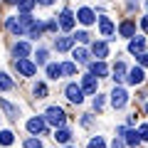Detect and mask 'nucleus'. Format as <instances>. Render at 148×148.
<instances>
[{
  "instance_id": "1",
  "label": "nucleus",
  "mask_w": 148,
  "mask_h": 148,
  "mask_svg": "<svg viewBox=\"0 0 148 148\" xmlns=\"http://www.w3.org/2000/svg\"><path fill=\"white\" fill-rule=\"evenodd\" d=\"M35 25V17L30 15V12H22L20 17H8L5 20V27H8V32L10 35H15V37H22V35H27V30Z\"/></svg>"
},
{
  "instance_id": "2",
  "label": "nucleus",
  "mask_w": 148,
  "mask_h": 148,
  "mask_svg": "<svg viewBox=\"0 0 148 148\" xmlns=\"http://www.w3.org/2000/svg\"><path fill=\"white\" fill-rule=\"evenodd\" d=\"M45 121H47V126H64L67 123V114H64L62 106H47V111H45Z\"/></svg>"
},
{
  "instance_id": "3",
  "label": "nucleus",
  "mask_w": 148,
  "mask_h": 148,
  "mask_svg": "<svg viewBox=\"0 0 148 148\" xmlns=\"http://www.w3.org/2000/svg\"><path fill=\"white\" fill-rule=\"evenodd\" d=\"M27 133L30 136H45L47 133V121H45V116H32L27 119Z\"/></svg>"
},
{
  "instance_id": "4",
  "label": "nucleus",
  "mask_w": 148,
  "mask_h": 148,
  "mask_svg": "<svg viewBox=\"0 0 148 148\" xmlns=\"http://www.w3.org/2000/svg\"><path fill=\"white\" fill-rule=\"evenodd\" d=\"M15 69L22 74V77H35V74H37V64L32 62V59H27V57L15 59Z\"/></svg>"
},
{
  "instance_id": "5",
  "label": "nucleus",
  "mask_w": 148,
  "mask_h": 148,
  "mask_svg": "<svg viewBox=\"0 0 148 148\" xmlns=\"http://www.w3.org/2000/svg\"><path fill=\"white\" fill-rule=\"evenodd\" d=\"M111 106L114 109H123V106L128 104V94H126V89L123 86H114V91H111Z\"/></svg>"
},
{
  "instance_id": "6",
  "label": "nucleus",
  "mask_w": 148,
  "mask_h": 148,
  "mask_svg": "<svg viewBox=\"0 0 148 148\" xmlns=\"http://www.w3.org/2000/svg\"><path fill=\"white\" fill-rule=\"evenodd\" d=\"M64 94H67V99L72 101V104H82V101H84V89H82L79 84H67L64 86Z\"/></svg>"
},
{
  "instance_id": "7",
  "label": "nucleus",
  "mask_w": 148,
  "mask_h": 148,
  "mask_svg": "<svg viewBox=\"0 0 148 148\" xmlns=\"http://www.w3.org/2000/svg\"><path fill=\"white\" fill-rule=\"evenodd\" d=\"M143 79H146V72H143V67H131V69H126V82H128L131 86L143 84Z\"/></svg>"
},
{
  "instance_id": "8",
  "label": "nucleus",
  "mask_w": 148,
  "mask_h": 148,
  "mask_svg": "<svg viewBox=\"0 0 148 148\" xmlns=\"http://www.w3.org/2000/svg\"><path fill=\"white\" fill-rule=\"evenodd\" d=\"M74 22H77V17H74V12L69 10V8H64V10L59 12V20H57V25L62 27V30H67V32H69V30L74 27Z\"/></svg>"
},
{
  "instance_id": "9",
  "label": "nucleus",
  "mask_w": 148,
  "mask_h": 148,
  "mask_svg": "<svg viewBox=\"0 0 148 148\" xmlns=\"http://www.w3.org/2000/svg\"><path fill=\"white\" fill-rule=\"evenodd\" d=\"M82 89H84V94H96V89H99V79H96L94 74H84V77H82Z\"/></svg>"
},
{
  "instance_id": "10",
  "label": "nucleus",
  "mask_w": 148,
  "mask_h": 148,
  "mask_svg": "<svg viewBox=\"0 0 148 148\" xmlns=\"http://www.w3.org/2000/svg\"><path fill=\"white\" fill-rule=\"evenodd\" d=\"M74 17H77V20H79L82 25H86V27H89V25H94V22H96V15H94V10H91V8H79Z\"/></svg>"
},
{
  "instance_id": "11",
  "label": "nucleus",
  "mask_w": 148,
  "mask_h": 148,
  "mask_svg": "<svg viewBox=\"0 0 148 148\" xmlns=\"http://www.w3.org/2000/svg\"><path fill=\"white\" fill-rule=\"evenodd\" d=\"M72 47H74V37L72 35H64V37H57L54 40V49L57 52H69Z\"/></svg>"
},
{
  "instance_id": "12",
  "label": "nucleus",
  "mask_w": 148,
  "mask_h": 148,
  "mask_svg": "<svg viewBox=\"0 0 148 148\" xmlns=\"http://www.w3.org/2000/svg\"><path fill=\"white\" fill-rule=\"evenodd\" d=\"M143 49H146V37H136L133 35L131 40H128V52L131 54H141Z\"/></svg>"
},
{
  "instance_id": "13",
  "label": "nucleus",
  "mask_w": 148,
  "mask_h": 148,
  "mask_svg": "<svg viewBox=\"0 0 148 148\" xmlns=\"http://www.w3.org/2000/svg\"><path fill=\"white\" fill-rule=\"evenodd\" d=\"M89 69H91V74H94L96 79H101V77L109 74V67H106L104 59H99V62H89Z\"/></svg>"
},
{
  "instance_id": "14",
  "label": "nucleus",
  "mask_w": 148,
  "mask_h": 148,
  "mask_svg": "<svg viewBox=\"0 0 148 148\" xmlns=\"http://www.w3.org/2000/svg\"><path fill=\"white\" fill-rule=\"evenodd\" d=\"M99 30H101V35L104 37H109V40H114V30H116V25H114V22L109 20V17H99Z\"/></svg>"
},
{
  "instance_id": "15",
  "label": "nucleus",
  "mask_w": 148,
  "mask_h": 148,
  "mask_svg": "<svg viewBox=\"0 0 148 148\" xmlns=\"http://www.w3.org/2000/svg\"><path fill=\"white\" fill-rule=\"evenodd\" d=\"M119 35H121V37H128V40H131V37L136 35V22H133V20H123L121 25H119Z\"/></svg>"
},
{
  "instance_id": "16",
  "label": "nucleus",
  "mask_w": 148,
  "mask_h": 148,
  "mask_svg": "<svg viewBox=\"0 0 148 148\" xmlns=\"http://www.w3.org/2000/svg\"><path fill=\"white\" fill-rule=\"evenodd\" d=\"M91 52L96 54V59H104V57H109V45H106L104 40H96V42L91 45Z\"/></svg>"
},
{
  "instance_id": "17",
  "label": "nucleus",
  "mask_w": 148,
  "mask_h": 148,
  "mask_svg": "<svg viewBox=\"0 0 148 148\" xmlns=\"http://www.w3.org/2000/svg\"><path fill=\"white\" fill-rule=\"evenodd\" d=\"M72 62H77V64H89V52H86L84 47H74V49H72Z\"/></svg>"
},
{
  "instance_id": "18",
  "label": "nucleus",
  "mask_w": 148,
  "mask_h": 148,
  "mask_svg": "<svg viewBox=\"0 0 148 148\" xmlns=\"http://www.w3.org/2000/svg\"><path fill=\"white\" fill-rule=\"evenodd\" d=\"M30 52H32L30 42H17L15 47H12V57H15V59H20V57H30Z\"/></svg>"
},
{
  "instance_id": "19",
  "label": "nucleus",
  "mask_w": 148,
  "mask_h": 148,
  "mask_svg": "<svg viewBox=\"0 0 148 148\" xmlns=\"http://www.w3.org/2000/svg\"><path fill=\"white\" fill-rule=\"evenodd\" d=\"M123 141H126V146H138L141 143V136H138V131H133V128H123Z\"/></svg>"
},
{
  "instance_id": "20",
  "label": "nucleus",
  "mask_w": 148,
  "mask_h": 148,
  "mask_svg": "<svg viewBox=\"0 0 148 148\" xmlns=\"http://www.w3.org/2000/svg\"><path fill=\"white\" fill-rule=\"evenodd\" d=\"M54 141H59V143H69L72 141V131H69V128H64V126H59L57 131H54Z\"/></svg>"
},
{
  "instance_id": "21",
  "label": "nucleus",
  "mask_w": 148,
  "mask_h": 148,
  "mask_svg": "<svg viewBox=\"0 0 148 148\" xmlns=\"http://www.w3.org/2000/svg\"><path fill=\"white\" fill-rule=\"evenodd\" d=\"M111 79L116 82V84L126 79V64H123V62H116V64H114V77H111Z\"/></svg>"
},
{
  "instance_id": "22",
  "label": "nucleus",
  "mask_w": 148,
  "mask_h": 148,
  "mask_svg": "<svg viewBox=\"0 0 148 148\" xmlns=\"http://www.w3.org/2000/svg\"><path fill=\"white\" fill-rule=\"evenodd\" d=\"M45 72H47L49 79H59V77H62V67L54 64V62H47V64H45Z\"/></svg>"
},
{
  "instance_id": "23",
  "label": "nucleus",
  "mask_w": 148,
  "mask_h": 148,
  "mask_svg": "<svg viewBox=\"0 0 148 148\" xmlns=\"http://www.w3.org/2000/svg\"><path fill=\"white\" fill-rule=\"evenodd\" d=\"M12 86H15V82L10 79V74H5V72H0V91H10Z\"/></svg>"
},
{
  "instance_id": "24",
  "label": "nucleus",
  "mask_w": 148,
  "mask_h": 148,
  "mask_svg": "<svg viewBox=\"0 0 148 148\" xmlns=\"http://www.w3.org/2000/svg\"><path fill=\"white\" fill-rule=\"evenodd\" d=\"M42 32H45V25L42 22H35V25L27 30V37H30V40H37V37H42Z\"/></svg>"
},
{
  "instance_id": "25",
  "label": "nucleus",
  "mask_w": 148,
  "mask_h": 148,
  "mask_svg": "<svg viewBox=\"0 0 148 148\" xmlns=\"http://www.w3.org/2000/svg\"><path fill=\"white\" fill-rule=\"evenodd\" d=\"M32 94H35V99H47V84H45V82H37L35 89H32Z\"/></svg>"
},
{
  "instance_id": "26",
  "label": "nucleus",
  "mask_w": 148,
  "mask_h": 148,
  "mask_svg": "<svg viewBox=\"0 0 148 148\" xmlns=\"http://www.w3.org/2000/svg\"><path fill=\"white\" fill-rule=\"evenodd\" d=\"M15 5H17V10H20V12H32V8L37 5V0H17Z\"/></svg>"
},
{
  "instance_id": "27",
  "label": "nucleus",
  "mask_w": 148,
  "mask_h": 148,
  "mask_svg": "<svg viewBox=\"0 0 148 148\" xmlns=\"http://www.w3.org/2000/svg\"><path fill=\"white\" fill-rule=\"evenodd\" d=\"M22 148H45V146H42V141H40V136H30V138L22 141Z\"/></svg>"
},
{
  "instance_id": "28",
  "label": "nucleus",
  "mask_w": 148,
  "mask_h": 148,
  "mask_svg": "<svg viewBox=\"0 0 148 148\" xmlns=\"http://www.w3.org/2000/svg\"><path fill=\"white\" fill-rule=\"evenodd\" d=\"M62 67V74H67V77H77V62H64L59 64Z\"/></svg>"
},
{
  "instance_id": "29",
  "label": "nucleus",
  "mask_w": 148,
  "mask_h": 148,
  "mask_svg": "<svg viewBox=\"0 0 148 148\" xmlns=\"http://www.w3.org/2000/svg\"><path fill=\"white\" fill-rule=\"evenodd\" d=\"M15 141V133L12 131H0V146H10Z\"/></svg>"
},
{
  "instance_id": "30",
  "label": "nucleus",
  "mask_w": 148,
  "mask_h": 148,
  "mask_svg": "<svg viewBox=\"0 0 148 148\" xmlns=\"http://www.w3.org/2000/svg\"><path fill=\"white\" fill-rule=\"evenodd\" d=\"M35 64H47V49L45 47H40L35 52Z\"/></svg>"
},
{
  "instance_id": "31",
  "label": "nucleus",
  "mask_w": 148,
  "mask_h": 148,
  "mask_svg": "<svg viewBox=\"0 0 148 148\" xmlns=\"http://www.w3.org/2000/svg\"><path fill=\"white\" fill-rule=\"evenodd\" d=\"M86 148H106V141L101 136H94L89 143H86Z\"/></svg>"
},
{
  "instance_id": "32",
  "label": "nucleus",
  "mask_w": 148,
  "mask_h": 148,
  "mask_svg": "<svg viewBox=\"0 0 148 148\" xmlns=\"http://www.w3.org/2000/svg\"><path fill=\"white\" fill-rule=\"evenodd\" d=\"M72 37H74V42H82V45L89 42V32H86V30H79L77 35H72Z\"/></svg>"
},
{
  "instance_id": "33",
  "label": "nucleus",
  "mask_w": 148,
  "mask_h": 148,
  "mask_svg": "<svg viewBox=\"0 0 148 148\" xmlns=\"http://www.w3.org/2000/svg\"><path fill=\"white\" fill-rule=\"evenodd\" d=\"M104 101H106L104 96L96 94V96H94V111H101V109H104Z\"/></svg>"
},
{
  "instance_id": "34",
  "label": "nucleus",
  "mask_w": 148,
  "mask_h": 148,
  "mask_svg": "<svg viewBox=\"0 0 148 148\" xmlns=\"http://www.w3.org/2000/svg\"><path fill=\"white\" fill-rule=\"evenodd\" d=\"M136 57H138V64H141V67H148V52L146 49H143L141 54H136Z\"/></svg>"
},
{
  "instance_id": "35",
  "label": "nucleus",
  "mask_w": 148,
  "mask_h": 148,
  "mask_svg": "<svg viewBox=\"0 0 148 148\" xmlns=\"http://www.w3.org/2000/svg\"><path fill=\"white\" fill-rule=\"evenodd\" d=\"M138 136H141V141H148V123H143V126L138 128Z\"/></svg>"
},
{
  "instance_id": "36",
  "label": "nucleus",
  "mask_w": 148,
  "mask_h": 148,
  "mask_svg": "<svg viewBox=\"0 0 148 148\" xmlns=\"http://www.w3.org/2000/svg\"><path fill=\"white\" fill-rule=\"evenodd\" d=\"M123 146H126V141H123L121 136H119V138H114V143H111V148H123Z\"/></svg>"
},
{
  "instance_id": "37",
  "label": "nucleus",
  "mask_w": 148,
  "mask_h": 148,
  "mask_svg": "<svg viewBox=\"0 0 148 148\" xmlns=\"http://www.w3.org/2000/svg\"><path fill=\"white\" fill-rule=\"evenodd\" d=\"M45 30H47V32H54V30H57V20H49V22H45Z\"/></svg>"
},
{
  "instance_id": "38",
  "label": "nucleus",
  "mask_w": 148,
  "mask_h": 148,
  "mask_svg": "<svg viewBox=\"0 0 148 148\" xmlns=\"http://www.w3.org/2000/svg\"><path fill=\"white\" fill-rule=\"evenodd\" d=\"M141 27H143V30L148 32V12H146V15H143V17H141Z\"/></svg>"
},
{
  "instance_id": "39",
  "label": "nucleus",
  "mask_w": 148,
  "mask_h": 148,
  "mask_svg": "<svg viewBox=\"0 0 148 148\" xmlns=\"http://www.w3.org/2000/svg\"><path fill=\"white\" fill-rule=\"evenodd\" d=\"M37 3H40V5H52L54 0H37Z\"/></svg>"
},
{
  "instance_id": "40",
  "label": "nucleus",
  "mask_w": 148,
  "mask_h": 148,
  "mask_svg": "<svg viewBox=\"0 0 148 148\" xmlns=\"http://www.w3.org/2000/svg\"><path fill=\"white\" fill-rule=\"evenodd\" d=\"M143 111H146V116H148V101H146V104H143Z\"/></svg>"
},
{
  "instance_id": "41",
  "label": "nucleus",
  "mask_w": 148,
  "mask_h": 148,
  "mask_svg": "<svg viewBox=\"0 0 148 148\" xmlns=\"http://www.w3.org/2000/svg\"><path fill=\"white\" fill-rule=\"evenodd\" d=\"M8 3H10V5H15V3H17V0H8Z\"/></svg>"
},
{
  "instance_id": "42",
  "label": "nucleus",
  "mask_w": 148,
  "mask_h": 148,
  "mask_svg": "<svg viewBox=\"0 0 148 148\" xmlns=\"http://www.w3.org/2000/svg\"><path fill=\"white\" fill-rule=\"evenodd\" d=\"M67 148H74V146H67Z\"/></svg>"
}]
</instances>
